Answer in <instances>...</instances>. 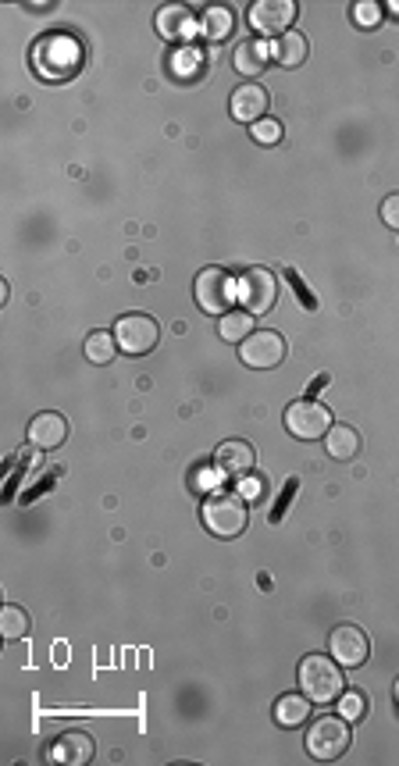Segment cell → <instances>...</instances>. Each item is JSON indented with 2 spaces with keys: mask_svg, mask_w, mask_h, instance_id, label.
I'll use <instances>...</instances> for the list:
<instances>
[{
  "mask_svg": "<svg viewBox=\"0 0 399 766\" xmlns=\"http://www.w3.org/2000/svg\"><path fill=\"white\" fill-rule=\"evenodd\" d=\"M271 58V47L264 40H246L236 47V54H232V65H236L239 75H246V79H253V75H261L264 65H268Z\"/></svg>",
  "mask_w": 399,
  "mask_h": 766,
  "instance_id": "obj_18",
  "label": "cell"
},
{
  "mask_svg": "<svg viewBox=\"0 0 399 766\" xmlns=\"http://www.w3.org/2000/svg\"><path fill=\"white\" fill-rule=\"evenodd\" d=\"M296 18L293 0H257L250 8V25L261 36H285Z\"/></svg>",
  "mask_w": 399,
  "mask_h": 766,
  "instance_id": "obj_10",
  "label": "cell"
},
{
  "mask_svg": "<svg viewBox=\"0 0 399 766\" xmlns=\"http://www.w3.org/2000/svg\"><path fill=\"white\" fill-rule=\"evenodd\" d=\"M161 339V328L150 314H125L114 321V343L125 357H147Z\"/></svg>",
  "mask_w": 399,
  "mask_h": 766,
  "instance_id": "obj_5",
  "label": "cell"
},
{
  "mask_svg": "<svg viewBox=\"0 0 399 766\" xmlns=\"http://www.w3.org/2000/svg\"><path fill=\"white\" fill-rule=\"evenodd\" d=\"M25 439H29L33 449H43V453H47V449H57L68 439V421L61 414H54V410H43V414H36L33 421H29Z\"/></svg>",
  "mask_w": 399,
  "mask_h": 766,
  "instance_id": "obj_14",
  "label": "cell"
},
{
  "mask_svg": "<svg viewBox=\"0 0 399 766\" xmlns=\"http://www.w3.org/2000/svg\"><path fill=\"white\" fill-rule=\"evenodd\" d=\"M382 4H375V0H360V4H353V22L360 25V29H378L382 25Z\"/></svg>",
  "mask_w": 399,
  "mask_h": 766,
  "instance_id": "obj_26",
  "label": "cell"
},
{
  "mask_svg": "<svg viewBox=\"0 0 399 766\" xmlns=\"http://www.w3.org/2000/svg\"><path fill=\"white\" fill-rule=\"evenodd\" d=\"M218 335L225 343H246L253 335V314L250 310H228V314H221Z\"/></svg>",
  "mask_w": 399,
  "mask_h": 766,
  "instance_id": "obj_22",
  "label": "cell"
},
{
  "mask_svg": "<svg viewBox=\"0 0 399 766\" xmlns=\"http://www.w3.org/2000/svg\"><path fill=\"white\" fill-rule=\"evenodd\" d=\"M300 692L310 702H335L346 692V681H342V670L335 660L328 656H307L300 663Z\"/></svg>",
  "mask_w": 399,
  "mask_h": 766,
  "instance_id": "obj_2",
  "label": "cell"
},
{
  "mask_svg": "<svg viewBox=\"0 0 399 766\" xmlns=\"http://www.w3.org/2000/svg\"><path fill=\"white\" fill-rule=\"evenodd\" d=\"M93 759V738L86 731H65L50 745V763H65V766H82Z\"/></svg>",
  "mask_w": 399,
  "mask_h": 766,
  "instance_id": "obj_15",
  "label": "cell"
},
{
  "mask_svg": "<svg viewBox=\"0 0 399 766\" xmlns=\"http://www.w3.org/2000/svg\"><path fill=\"white\" fill-rule=\"evenodd\" d=\"M239 282V303H243L250 314H268L278 300V282L268 268H250L236 278Z\"/></svg>",
  "mask_w": 399,
  "mask_h": 766,
  "instance_id": "obj_8",
  "label": "cell"
},
{
  "mask_svg": "<svg viewBox=\"0 0 399 766\" xmlns=\"http://www.w3.org/2000/svg\"><path fill=\"white\" fill-rule=\"evenodd\" d=\"M214 464H218V471L225 478H246L257 467V453H253V446L246 439H228L214 453Z\"/></svg>",
  "mask_w": 399,
  "mask_h": 766,
  "instance_id": "obj_12",
  "label": "cell"
},
{
  "mask_svg": "<svg viewBox=\"0 0 399 766\" xmlns=\"http://www.w3.org/2000/svg\"><path fill=\"white\" fill-rule=\"evenodd\" d=\"M239 357H243L246 367L253 371H271L285 360V339L278 332H253L246 343H239Z\"/></svg>",
  "mask_w": 399,
  "mask_h": 766,
  "instance_id": "obj_9",
  "label": "cell"
},
{
  "mask_svg": "<svg viewBox=\"0 0 399 766\" xmlns=\"http://www.w3.org/2000/svg\"><path fill=\"white\" fill-rule=\"evenodd\" d=\"M350 749V720L346 717H321L307 731V752L314 759H339Z\"/></svg>",
  "mask_w": 399,
  "mask_h": 766,
  "instance_id": "obj_6",
  "label": "cell"
},
{
  "mask_svg": "<svg viewBox=\"0 0 399 766\" xmlns=\"http://www.w3.org/2000/svg\"><path fill=\"white\" fill-rule=\"evenodd\" d=\"M310 717V699L307 695H282L275 702V724L278 727H300Z\"/></svg>",
  "mask_w": 399,
  "mask_h": 766,
  "instance_id": "obj_21",
  "label": "cell"
},
{
  "mask_svg": "<svg viewBox=\"0 0 399 766\" xmlns=\"http://www.w3.org/2000/svg\"><path fill=\"white\" fill-rule=\"evenodd\" d=\"M193 296H196V307L204 310V314H228L232 303L239 300V282L228 275L225 268H204L196 275V286H193Z\"/></svg>",
  "mask_w": 399,
  "mask_h": 766,
  "instance_id": "obj_3",
  "label": "cell"
},
{
  "mask_svg": "<svg viewBox=\"0 0 399 766\" xmlns=\"http://www.w3.org/2000/svg\"><path fill=\"white\" fill-rule=\"evenodd\" d=\"M285 428H289V435H296L303 442L325 439L328 428H332V414L314 400H296L285 410Z\"/></svg>",
  "mask_w": 399,
  "mask_h": 766,
  "instance_id": "obj_7",
  "label": "cell"
},
{
  "mask_svg": "<svg viewBox=\"0 0 399 766\" xmlns=\"http://www.w3.org/2000/svg\"><path fill=\"white\" fill-rule=\"evenodd\" d=\"M325 449L332 460H353L360 453V435L350 424H332L325 435Z\"/></svg>",
  "mask_w": 399,
  "mask_h": 766,
  "instance_id": "obj_20",
  "label": "cell"
},
{
  "mask_svg": "<svg viewBox=\"0 0 399 766\" xmlns=\"http://www.w3.org/2000/svg\"><path fill=\"white\" fill-rule=\"evenodd\" d=\"M246 521H250V510H246V499L239 492H214L204 499V528L214 538L243 535Z\"/></svg>",
  "mask_w": 399,
  "mask_h": 766,
  "instance_id": "obj_1",
  "label": "cell"
},
{
  "mask_svg": "<svg viewBox=\"0 0 399 766\" xmlns=\"http://www.w3.org/2000/svg\"><path fill=\"white\" fill-rule=\"evenodd\" d=\"M335 702H339V717H346L350 724L367 713V699H364V692H357V688H346Z\"/></svg>",
  "mask_w": 399,
  "mask_h": 766,
  "instance_id": "obj_25",
  "label": "cell"
},
{
  "mask_svg": "<svg viewBox=\"0 0 399 766\" xmlns=\"http://www.w3.org/2000/svg\"><path fill=\"white\" fill-rule=\"evenodd\" d=\"M328 649H332V660L339 663V667H360V663H367V656H371V642H367V635L360 628H353V624H342V628L332 631V638H328Z\"/></svg>",
  "mask_w": 399,
  "mask_h": 766,
  "instance_id": "obj_11",
  "label": "cell"
},
{
  "mask_svg": "<svg viewBox=\"0 0 399 766\" xmlns=\"http://www.w3.org/2000/svg\"><path fill=\"white\" fill-rule=\"evenodd\" d=\"M389 8H392V11H399V0H396V4H389Z\"/></svg>",
  "mask_w": 399,
  "mask_h": 766,
  "instance_id": "obj_29",
  "label": "cell"
},
{
  "mask_svg": "<svg viewBox=\"0 0 399 766\" xmlns=\"http://www.w3.org/2000/svg\"><path fill=\"white\" fill-rule=\"evenodd\" d=\"M0 635H4V642H18V638L29 635V613L15 603H4V610H0Z\"/></svg>",
  "mask_w": 399,
  "mask_h": 766,
  "instance_id": "obj_23",
  "label": "cell"
},
{
  "mask_svg": "<svg viewBox=\"0 0 399 766\" xmlns=\"http://www.w3.org/2000/svg\"><path fill=\"white\" fill-rule=\"evenodd\" d=\"M193 25V11L182 8V4H168V8L157 11V33L164 40H186V36H193Z\"/></svg>",
  "mask_w": 399,
  "mask_h": 766,
  "instance_id": "obj_16",
  "label": "cell"
},
{
  "mask_svg": "<svg viewBox=\"0 0 399 766\" xmlns=\"http://www.w3.org/2000/svg\"><path fill=\"white\" fill-rule=\"evenodd\" d=\"M268 93H264V86H257V82H243L239 90H232V100H228V111H232V118L236 122H250L257 125L264 118V111H268Z\"/></svg>",
  "mask_w": 399,
  "mask_h": 766,
  "instance_id": "obj_13",
  "label": "cell"
},
{
  "mask_svg": "<svg viewBox=\"0 0 399 766\" xmlns=\"http://www.w3.org/2000/svg\"><path fill=\"white\" fill-rule=\"evenodd\" d=\"M250 136H253V143H261V147H275V143H282V122H275V118H261V122L250 129Z\"/></svg>",
  "mask_w": 399,
  "mask_h": 766,
  "instance_id": "obj_27",
  "label": "cell"
},
{
  "mask_svg": "<svg viewBox=\"0 0 399 766\" xmlns=\"http://www.w3.org/2000/svg\"><path fill=\"white\" fill-rule=\"evenodd\" d=\"M382 221L389 225V229L399 232V193L385 196V204H382Z\"/></svg>",
  "mask_w": 399,
  "mask_h": 766,
  "instance_id": "obj_28",
  "label": "cell"
},
{
  "mask_svg": "<svg viewBox=\"0 0 399 766\" xmlns=\"http://www.w3.org/2000/svg\"><path fill=\"white\" fill-rule=\"evenodd\" d=\"M33 65L36 72L50 82L68 79V75L79 68V47H75V40H68V36H43L33 50Z\"/></svg>",
  "mask_w": 399,
  "mask_h": 766,
  "instance_id": "obj_4",
  "label": "cell"
},
{
  "mask_svg": "<svg viewBox=\"0 0 399 766\" xmlns=\"http://www.w3.org/2000/svg\"><path fill=\"white\" fill-rule=\"evenodd\" d=\"M86 357H90V364H111L114 360V350H118V343H114V332H93L90 339H86Z\"/></svg>",
  "mask_w": 399,
  "mask_h": 766,
  "instance_id": "obj_24",
  "label": "cell"
},
{
  "mask_svg": "<svg viewBox=\"0 0 399 766\" xmlns=\"http://www.w3.org/2000/svg\"><path fill=\"white\" fill-rule=\"evenodd\" d=\"M200 36H204L207 43H225L228 36L236 33V15H232V8H221V4H214V8L204 11V18H200Z\"/></svg>",
  "mask_w": 399,
  "mask_h": 766,
  "instance_id": "obj_17",
  "label": "cell"
},
{
  "mask_svg": "<svg viewBox=\"0 0 399 766\" xmlns=\"http://www.w3.org/2000/svg\"><path fill=\"white\" fill-rule=\"evenodd\" d=\"M307 54H310L307 36H303V33H293V29H289V33L278 36V40L271 43V58H275L282 68H300L303 61H307Z\"/></svg>",
  "mask_w": 399,
  "mask_h": 766,
  "instance_id": "obj_19",
  "label": "cell"
}]
</instances>
